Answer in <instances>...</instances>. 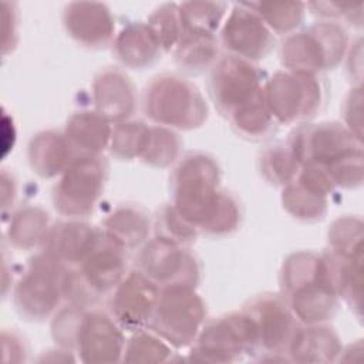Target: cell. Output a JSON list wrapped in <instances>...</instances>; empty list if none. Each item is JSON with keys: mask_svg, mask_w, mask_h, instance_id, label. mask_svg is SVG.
Returning <instances> with one entry per match:
<instances>
[{"mask_svg": "<svg viewBox=\"0 0 364 364\" xmlns=\"http://www.w3.org/2000/svg\"><path fill=\"white\" fill-rule=\"evenodd\" d=\"M220 168L205 152L186 154L171 176L172 205L198 230L225 236L240 223V205L229 192L219 189Z\"/></svg>", "mask_w": 364, "mask_h": 364, "instance_id": "6da1fadb", "label": "cell"}, {"mask_svg": "<svg viewBox=\"0 0 364 364\" xmlns=\"http://www.w3.org/2000/svg\"><path fill=\"white\" fill-rule=\"evenodd\" d=\"M280 296L300 324H323L331 320L338 297L324 255L296 252L287 256L280 270Z\"/></svg>", "mask_w": 364, "mask_h": 364, "instance_id": "7a4b0ae2", "label": "cell"}, {"mask_svg": "<svg viewBox=\"0 0 364 364\" xmlns=\"http://www.w3.org/2000/svg\"><path fill=\"white\" fill-rule=\"evenodd\" d=\"M51 334L60 347L77 353L82 363L122 361L124 330L100 309L67 304L54 314Z\"/></svg>", "mask_w": 364, "mask_h": 364, "instance_id": "3957f363", "label": "cell"}, {"mask_svg": "<svg viewBox=\"0 0 364 364\" xmlns=\"http://www.w3.org/2000/svg\"><path fill=\"white\" fill-rule=\"evenodd\" d=\"M144 111L156 125L191 131L208 118V105L189 80L176 74H159L144 90Z\"/></svg>", "mask_w": 364, "mask_h": 364, "instance_id": "277c9868", "label": "cell"}, {"mask_svg": "<svg viewBox=\"0 0 364 364\" xmlns=\"http://www.w3.org/2000/svg\"><path fill=\"white\" fill-rule=\"evenodd\" d=\"M68 266L44 250L33 256L13 287L16 311L28 321H43L65 301L64 282Z\"/></svg>", "mask_w": 364, "mask_h": 364, "instance_id": "5b68a950", "label": "cell"}, {"mask_svg": "<svg viewBox=\"0 0 364 364\" xmlns=\"http://www.w3.org/2000/svg\"><path fill=\"white\" fill-rule=\"evenodd\" d=\"M347 34L336 21H320L289 34L280 47L282 64L291 73L316 75L338 65L347 50Z\"/></svg>", "mask_w": 364, "mask_h": 364, "instance_id": "8992f818", "label": "cell"}, {"mask_svg": "<svg viewBox=\"0 0 364 364\" xmlns=\"http://www.w3.org/2000/svg\"><path fill=\"white\" fill-rule=\"evenodd\" d=\"M242 311L253 330V354L262 361H289L287 351L300 323L284 299L276 293H262L250 299Z\"/></svg>", "mask_w": 364, "mask_h": 364, "instance_id": "52a82bcc", "label": "cell"}, {"mask_svg": "<svg viewBox=\"0 0 364 364\" xmlns=\"http://www.w3.org/2000/svg\"><path fill=\"white\" fill-rule=\"evenodd\" d=\"M206 321V307L195 287L169 286L159 296L148 328L175 348L193 344Z\"/></svg>", "mask_w": 364, "mask_h": 364, "instance_id": "ba28073f", "label": "cell"}, {"mask_svg": "<svg viewBox=\"0 0 364 364\" xmlns=\"http://www.w3.org/2000/svg\"><path fill=\"white\" fill-rule=\"evenodd\" d=\"M108 175L101 155L75 156L53 188L55 210L70 219L88 216L100 199Z\"/></svg>", "mask_w": 364, "mask_h": 364, "instance_id": "9c48e42d", "label": "cell"}, {"mask_svg": "<svg viewBox=\"0 0 364 364\" xmlns=\"http://www.w3.org/2000/svg\"><path fill=\"white\" fill-rule=\"evenodd\" d=\"M301 165H316L330 171L343 161L363 154L361 139L343 124H301L287 139Z\"/></svg>", "mask_w": 364, "mask_h": 364, "instance_id": "30bf717a", "label": "cell"}, {"mask_svg": "<svg viewBox=\"0 0 364 364\" xmlns=\"http://www.w3.org/2000/svg\"><path fill=\"white\" fill-rule=\"evenodd\" d=\"M323 87L316 75L279 71L264 82V100L277 124H304L321 108Z\"/></svg>", "mask_w": 364, "mask_h": 364, "instance_id": "8fae6325", "label": "cell"}, {"mask_svg": "<svg viewBox=\"0 0 364 364\" xmlns=\"http://www.w3.org/2000/svg\"><path fill=\"white\" fill-rule=\"evenodd\" d=\"M253 353V330L247 316L240 310L205 321L193 341L191 358L200 363H232L243 354Z\"/></svg>", "mask_w": 364, "mask_h": 364, "instance_id": "7c38bea8", "label": "cell"}, {"mask_svg": "<svg viewBox=\"0 0 364 364\" xmlns=\"http://www.w3.org/2000/svg\"><path fill=\"white\" fill-rule=\"evenodd\" d=\"M266 75L257 65L235 55H225L212 67L209 91L218 111L226 118L256 98L264 87Z\"/></svg>", "mask_w": 364, "mask_h": 364, "instance_id": "4fadbf2b", "label": "cell"}, {"mask_svg": "<svg viewBox=\"0 0 364 364\" xmlns=\"http://www.w3.org/2000/svg\"><path fill=\"white\" fill-rule=\"evenodd\" d=\"M136 270L159 289L169 286L195 287L199 282L198 260L186 246L159 237L144 243L136 257Z\"/></svg>", "mask_w": 364, "mask_h": 364, "instance_id": "5bb4252c", "label": "cell"}, {"mask_svg": "<svg viewBox=\"0 0 364 364\" xmlns=\"http://www.w3.org/2000/svg\"><path fill=\"white\" fill-rule=\"evenodd\" d=\"M220 41L230 55L255 63L274 46V34L246 3L235 4L220 30Z\"/></svg>", "mask_w": 364, "mask_h": 364, "instance_id": "9a60e30c", "label": "cell"}, {"mask_svg": "<svg viewBox=\"0 0 364 364\" xmlns=\"http://www.w3.org/2000/svg\"><path fill=\"white\" fill-rule=\"evenodd\" d=\"M159 290L139 270L129 272L109 294V314L125 331L148 328Z\"/></svg>", "mask_w": 364, "mask_h": 364, "instance_id": "2e32d148", "label": "cell"}, {"mask_svg": "<svg viewBox=\"0 0 364 364\" xmlns=\"http://www.w3.org/2000/svg\"><path fill=\"white\" fill-rule=\"evenodd\" d=\"M333 183L316 165H301L299 175L283 186L282 203L289 215L303 222H317L327 212Z\"/></svg>", "mask_w": 364, "mask_h": 364, "instance_id": "e0dca14e", "label": "cell"}, {"mask_svg": "<svg viewBox=\"0 0 364 364\" xmlns=\"http://www.w3.org/2000/svg\"><path fill=\"white\" fill-rule=\"evenodd\" d=\"M75 267L88 291L98 301L111 294L127 276V250L112 242L102 230L97 245Z\"/></svg>", "mask_w": 364, "mask_h": 364, "instance_id": "ac0fdd59", "label": "cell"}, {"mask_svg": "<svg viewBox=\"0 0 364 364\" xmlns=\"http://www.w3.org/2000/svg\"><path fill=\"white\" fill-rule=\"evenodd\" d=\"M63 24L67 34L87 48H104L114 41L115 21L102 3L75 1L64 7Z\"/></svg>", "mask_w": 364, "mask_h": 364, "instance_id": "d6986e66", "label": "cell"}, {"mask_svg": "<svg viewBox=\"0 0 364 364\" xmlns=\"http://www.w3.org/2000/svg\"><path fill=\"white\" fill-rule=\"evenodd\" d=\"M95 111L115 124L128 121L136 109V92L127 74L114 67L101 70L92 82Z\"/></svg>", "mask_w": 364, "mask_h": 364, "instance_id": "ffe728a7", "label": "cell"}, {"mask_svg": "<svg viewBox=\"0 0 364 364\" xmlns=\"http://www.w3.org/2000/svg\"><path fill=\"white\" fill-rule=\"evenodd\" d=\"M101 233L102 229L78 219L58 222L51 225L43 250L65 266H78L97 245Z\"/></svg>", "mask_w": 364, "mask_h": 364, "instance_id": "44dd1931", "label": "cell"}, {"mask_svg": "<svg viewBox=\"0 0 364 364\" xmlns=\"http://www.w3.org/2000/svg\"><path fill=\"white\" fill-rule=\"evenodd\" d=\"M75 156L77 155L64 132L51 129L41 131L33 135L28 142V164L41 178L61 175Z\"/></svg>", "mask_w": 364, "mask_h": 364, "instance_id": "7402d4cb", "label": "cell"}, {"mask_svg": "<svg viewBox=\"0 0 364 364\" xmlns=\"http://www.w3.org/2000/svg\"><path fill=\"white\" fill-rule=\"evenodd\" d=\"M117 58L128 68L144 70L161 60L162 48L146 23H131L112 41Z\"/></svg>", "mask_w": 364, "mask_h": 364, "instance_id": "603a6c76", "label": "cell"}, {"mask_svg": "<svg viewBox=\"0 0 364 364\" xmlns=\"http://www.w3.org/2000/svg\"><path fill=\"white\" fill-rule=\"evenodd\" d=\"M112 127L97 111L74 112L65 124L64 135L77 156L101 155L109 146Z\"/></svg>", "mask_w": 364, "mask_h": 364, "instance_id": "cb8c5ba5", "label": "cell"}, {"mask_svg": "<svg viewBox=\"0 0 364 364\" xmlns=\"http://www.w3.org/2000/svg\"><path fill=\"white\" fill-rule=\"evenodd\" d=\"M341 353V346L333 328L323 324L299 327L289 347V361L297 363H328Z\"/></svg>", "mask_w": 364, "mask_h": 364, "instance_id": "d4e9b609", "label": "cell"}, {"mask_svg": "<svg viewBox=\"0 0 364 364\" xmlns=\"http://www.w3.org/2000/svg\"><path fill=\"white\" fill-rule=\"evenodd\" d=\"M152 228L149 215L139 206H118L104 220V233L124 250H132L146 242Z\"/></svg>", "mask_w": 364, "mask_h": 364, "instance_id": "484cf974", "label": "cell"}, {"mask_svg": "<svg viewBox=\"0 0 364 364\" xmlns=\"http://www.w3.org/2000/svg\"><path fill=\"white\" fill-rule=\"evenodd\" d=\"M51 229L48 213L38 206H23L13 213L7 226V239L18 250L43 247Z\"/></svg>", "mask_w": 364, "mask_h": 364, "instance_id": "4316f807", "label": "cell"}, {"mask_svg": "<svg viewBox=\"0 0 364 364\" xmlns=\"http://www.w3.org/2000/svg\"><path fill=\"white\" fill-rule=\"evenodd\" d=\"M176 65L189 74H200L219 60V41L215 34L183 33L173 48Z\"/></svg>", "mask_w": 364, "mask_h": 364, "instance_id": "83f0119b", "label": "cell"}, {"mask_svg": "<svg viewBox=\"0 0 364 364\" xmlns=\"http://www.w3.org/2000/svg\"><path fill=\"white\" fill-rule=\"evenodd\" d=\"M228 119L239 135L250 141L267 139L277 129V122L264 100V87L256 98L236 109Z\"/></svg>", "mask_w": 364, "mask_h": 364, "instance_id": "f1b7e54d", "label": "cell"}, {"mask_svg": "<svg viewBox=\"0 0 364 364\" xmlns=\"http://www.w3.org/2000/svg\"><path fill=\"white\" fill-rule=\"evenodd\" d=\"M259 166L264 179L277 186L290 183L301 169L289 142H276L267 146L259 158Z\"/></svg>", "mask_w": 364, "mask_h": 364, "instance_id": "f546056e", "label": "cell"}, {"mask_svg": "<svg viewBox=\"0 0 364 364\" xmlns=\"http://www.w3.org/2000/svg\"><path fill=\"white\" fill-rule=\"evenodd\" d=\"M253 9L273 34H291L304 20L306 3L300 1H257L246 3Z\"/></svg>", "mask_w": 364, "mask_h": 364, "instance_id": "4dcf8cb0", "label": "cell"}, {"mask_svg": "<svg viewBox=\"0 0 364 364\" xmlns=\"http://www.w3.org/2000/svg\"><path fill=\"white\" fill-rule=\"evenodd\" d=\"M181 148L182 141L171 128L148 125L144 148L139 158L142 162L151 166L166 168L178 159Z\"/></svg>", "mask_w": 364, "mask_h": 364, "instance_id": "1f68e13d", "label": "cell"}, {"mask_svg": "<svg viewBox=\"0 0 364 364\" xmlns=\"http://www.w3.org/2000/svg\"><path fill=\"white\" fill-rule=\"evenodd\" d=\"M228 4L220 1H188L179 4L183 33L215 34L226 14Z\"/></svg>", "mask_w": 364, "mask_h": 364, "instance_id": "d6a6232c", "label": "cell"}, {"mask_svg": "<svg viewBox=\"0 0 364 364\" xmlns=\"http://www.w3.org/2000/svg\"><path fill=\"white\" fill-rule=\"evenodd\" d=\"M172 346L149 328L132 333L127 340L122 361L127 363H164L172 360Z\"/></svg>", "mask_w": 364, "mask_h": 364, "instance_id": "836d02e7", "label": "cell"}, {"mask_svg": "<svg viewBox=\"0 0 364 364\" xmlns=\"http://www.w3.org/2000/svg\"><path fill=\"white\" fill-rule=\"evenodd\" d=\"M152 228L155 232V237L181 246H188L193 243L199 232L178 212V209L172 203L164 205L161 209H158Z\"/></svg>", "mask_w": 364, "mask_h": 364, "instance_id": "e575fe53", "label": "cell"}, {"mask_svg": "<svg viewBox=\"0 0 364 364\" xmlns=\"http://www.w3.org/2000/svg\"><path fill=\"white\" fill-rule=\"evenodd\" d=\"M146 131L148 125L141 121H124L115 124L111 131V139L108 146L112 156L121 161H131L134 158H139L144 148Z\"/></svg>", "mask_w": 364, "mask_h": 364, "instance_id": "d590c367", "label": "cell"}, {"mask_svg": "<svg viewBox=\"0 0 364 364\" xmlns=\"http://www.w3.org/2000/svg\"><path fill=\"white\" fill-rule=\"evenodd\" d=\"M146 24L151 27L164 53L173 51L183 34L179 17V4L176 3L158 6L148 17Z\"/></svg>", "mask_w": 364, "mask_h": 364, "instance_id": "8d00e7d4", "label": "cell"}, {"mask_svg": "<svg viewBox=\"0 0 364 364\" xmlns=\"http://www.w3.org/2000/svg\"><path fill=\"white\" fill-rule=\"evenodd\" d=\"M330 252L357 257L363 256V223L354 218L337 219L328 230Z\"/></svg>", "mask_w": 364, "mask_h": 364, "instance_id": "74e56055", "label": "cell"}, {"mask_svg": "<svg viewBox=\"0 0 364 364\" xmlns=\"http://www.w3.org/2000/svg\"><path fill=\"white\" fill-rule=\"evenodd\" d=\"M363 4H347L333 1H313L307 3L306 9H310L313 14L323 18V21H334L337 18H351L353 13H361Z\"/></svg>", "mask_w": 364, "mask_h": 364, "instance_id": "f35d334b", "label": "cell"}, {"mask_svg": "<svg viewBox=\"0 0 364 364\" xmlns=\"http://www.w3.org/2000/svg\"><path fill=\"white\" fill-rule=\"evenodd\" d=\"M1 346H3V358L7 354H11L10 361H24L27 354V347L20 334L13 330H3L1 333Z\"/></svg>", "mask_w": 364, "mask_h": 364, "instance_id": "ab89813d", "label": "cell"}]
</instances>
